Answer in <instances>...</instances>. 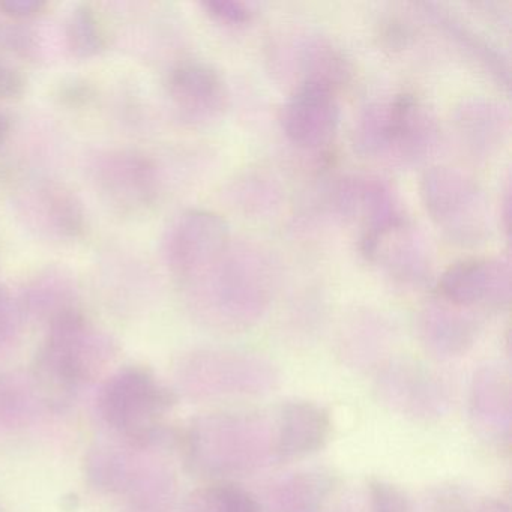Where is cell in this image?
I'll use <instances>...</instances> for the list:
<instances>
[{"instance_id": "8fae6325", "label": "cell", "mask_w": 512, "mask_h": 512, "mask_svg": "<svg viewBox=\"0 0 512 512\" xmlns=\"http://www.w3.org/2000/svg\"><path fill=\"white\" fill-rule=\"evenodd\" d=\"M50 10L52 4L47 0H0V14H4L10 22H35Z\"/></svg>"}, {"instance_id": "9c48e42d", "label": "cell", "mask_w": 512, "mask_h": 512, "mask_svg": "<svg viewBox=\"0 0 512 512\" xmlns=\"http://www.w3.org/2000/svg\"><path fill=\"white\" fill-rule=\"evenodd\" d=\"M62 41L68 55L76 59H92L103 55L112 44V31L94 4H79L64 22Z\"/></svg>"}, {"instance_id": "5b68a950", "label": "cell", "mask_w": 512, "mask_h": 512, "mask_svg": "<svg viewBox=\"0 0 512 512\" xmlns=\"http://www.w3.org/2000/svg\"><path fill=\"white\" fill-rule=\"evenodd\" d=\"M34 227L58 241L74 242L88 232V214L76 193L67 185L44 181L34 185L22 202Z\"/></svg>"}, {"instance_id": "6da1fadb", "label": "cell", "mask_w": 512, "mask_h": 512, "mask_svg": "<svg viewBox=\"0 0 512 512\" xmlns=\"http://www.w3.org/2000/svg\"><path fill=\"white\" fill-rule=\"evenodd\" d=\"M361 145L371 154L416 160L433 142L434 124L425 107L410 97L374 107L362 121Z\"/></svg>"}, {"instance_id": "277c9868", "label": "cell", "mask_w": 512, "mask_h": 512, "mask_svg": "<svg viewBox=\"0 0 512 512\" xmlns=\"http://www.w3.org/2000/svg\"><path fill=\"white\" fill-rule=\"evenodd\" d=\"M167 94L178 115L190 124H209L227 107L223 80L202 62H184L173 68L167 79Z\"/></svg>"}, {"instance_id": "52a82bcc", "label": "cell", "mask_w": 512, "mask_h": 512, "mask_svg": "<svg viewBox=\"0 0 512 512\" xmlns=\"http://www.w3.org/2000/svg\"><path fill=\"white\" fill-rule=\"evenodd\" d=\"M427 209L446 230L463 235L469 226H478L482 203L478 188L470 179L454 170L440 169L427 173L422 187Z\"/></svg>"}, {"instance_id": "5bb4252c", "label": "cell", "mask_w": 512, "mask_h": 512, "mask_svg": "<svg viewBox=\"0 0 512 512\" xmlns=\"http://www.w3.org/2000/svg\"><path fill=\"white\" fill-rule=\"evenodd\" d=\"M94 88L83 80H71L59 89L58 98L62 104L70 107H80L88 104L94 98Z\"/></svg>"}, {"instance_id": "4fadbf2b", "label": "cell", "mask_w": 512, "mask_h": 512, "mask_svg": "<svg viewBox=\"0 0 512 512\" xmlns=\"http://www.w3.org/2000/svg\"><path fill=\"white\" fill-rule=\"evenodd\" d=\"M28 91V77L16 65L0 58V101L13 103L22 100Z\"/></svg>"}, {"instance_id": "30bf717a", "label": "cell", "mask_w": 512, "mask_h": 512, "mask_svg": "<svg viewBox=\"0 0 512 512\" xmlns=\"http://www.w3.org/2000/svg\"><path fill=\"white\" fill-rule=\"evenodd\" d=\"M0 50L28 62L43 59L40 35L28 23L0 22Z\"/></svg>"}, {"instance_id": "7a4b0ae2", "label": "cell", "mask_w": 512, "mask_h": 512, "mask_svg": "<svg viewBox=\"0 0 512 512\" xmlns=\"http://www.w3.org/2000/svg\"><path fill=\"white\" fill-rule=\"evenodd\" d=\"M230 241L227 224L218 215L184 212L164 233L163 259L173 277L187 286L217 260Z\"/></svg>"}, {"instance_id": "3957f363", "label": "cell", "mask_w": 512, "mask_h": 512, "mask_svg": "<svg viewBox=\"0 0 512 512\" xmlns=\"http://www.w3.org/2000/svg\"><path fill=\"white\" fill-rule=\"evenodd\" d=\"M92 178L101 196L124 214L148 211L160 196L154 161L130 151H107L95 157Z\"/></svg>"}, {"instance_id": "7c38bea8", "label": "cell", "mask_w": 512, "mask_h": 512, "mask_svg": "<svg viewBox=\"0 0 512 512\" xmlns=\"http://www.w3.org/2000/svg\"><path fill=\"white\" fill-rule=\"evenodd\" d=\"M206 13L218 25L223 26H244L250 23V8L241 2H229V0H212L203 4Z\"/></svg>"}, {"instance_id": "9a60e30c", "label": "cell", "mask_w": 512, "mask_h": 512, "mask_svg": "<svg viewBox=\"0 0 512 512\" xmlns=\"http://www.w3.org/2000/svg\"><path fill=\"white\" fill-rule=\"evenodd\" d=\"M14 119L8 110L0 107V146H4L13 133Z\"/></svg>"}, {"instance_id": "8992f818", "label": "cell", "mask_w": 512, "mask_h": 512, "mask_svg": "<svg viewBox=\"0 0 512 512\" xmlns=\"http://www.w3.org/2000/svg\"><path fill=\"white\" fill-rule=\"evenodd\" d=\"M283 130L295 145L319 148L337 130L338 106L331 88L304 83L283 109Z\"/></svg>"}, {"instance_id": "ba28073f", "label": "cell", "mask_w": 512, "mask_h": 512, "mask_svg": "<svg viewBox=\"0 0 512 512\" xmlns=\"http://www.w3.org/2000/svg\"><path fill=\"white\" fill-rule=\"evenodd\" d=\"M511 287L509 265L502 259L466 260L452 266L440 290L455 304L491 307L508 301Z\"/></svg>"}]
</instances>
